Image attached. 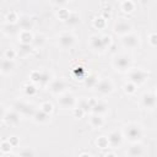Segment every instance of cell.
Wrapping results in <instances>:
<instances>
[{
  "instance_id": "cell-34",
  "label": "cell",
  "mask_w": 157,
  "mask_h": 157,
  "mask_svg": "<svg viewBox=\"0 0 157 157\" xmlns=\"http://www.w3.org/2000/svg\"><path fill=\"white\" fill-rule=\"evenodd\" d=\"M83 113H85V112H83L81 108H75V115H76V117L81 118V117L83 115Z\"/></svg>"
},
{
  "instance_id": "cell-21",
  "label": "cell",
  "mask_w": 157,
  "mask_h": 157,
  "mask_svg": "<svg viewBox=\"0 0 157 157\" xmlns=\"http://www.w3.org/2000/svg\"><path fill=\"white\" fill-rule=\"evenodd\" d=\"M90 123H91V125H92L93 128H99V126L103 124V119H102V117H101L99 114H94V115L91 118Z\"/></svg>"
},
{
  "instance_id": "cell-25",
  "label": "cell",
  "mask_w": 157,
  "mask_h": 157,
  "mask_svg": "<svg viewBox=\"0 0 157 157\" xmlns=\"http://www.w3.org/2000/svg\"><path fill=\"white\" fill-rule=\"evenodd\" d=\"M97 145H99L102 148L107 147V146L109 145V142H108V137H99V139L97 140Z\"/></svg>"
},
{
  "instance_id": "cell-2",
  "label": "cell",
  "mask_w": 157,
  "mask_h": 157,
  "mask_svg": "<svg viewBox=\"0 0 157 157\" xmlns=\"http://www.w3.org/2000/svg\"><path fill=\"white\" fill-rule=\"evenodd\" d=\"M125 135H126V137H128L129 140L136 141V140H139V139L141 137L142 131H141L140 126H137V125H129V126H126V129H125Z\"/></svg>"
},
{
  "instance_id": "cell-7",
  "label": "cell",
  "mask_w": 157,
  "mask_h": 157,
  "mask_svg": "<svg viewBox=\"0 0 157 157\" xmlns=\"http://www.w3.org/2000/svg\"><path fill=\"white\" fill-rule=\"evenodd\" d=\"M157 103V96L153 93H145L142 96V104L146 108H153Z\"/></svg>"
},
{
  "instance_id": "cell-9",
  "label": "cell",
  "mask_w": 157,
  "mask_h": 157,
  "mask_svg": "<svg viewBox=\"0 0 157 157\" xmlns=\"http://www.w3.org/2000/svg\"><path fill=\"white\" fill-rule=\"evenodd\" d=\"M16 107H17V110H18L20 113L25 114V115H34V113H36V110L33 109L32 105L26 104V103H22V102L17 103Z\"/></svg>"
},
{
  "instance_id": "cell-10",
  "label": "cell",
  "mask_w": 157,
  "mask_h": 157,
  "mask_svg": "<svg viewBox=\"0 0 157 157\" xmlns=\"http://www.w3.org/2000/svg\"><path fill=\"white\" fill-rule=\"evenodd\" d=\"M114 31H115L117 33H120V34H123V33H128V32L130 31V25H129L126 21L120 20V21H118V22L115 23V26H114Z\"/></svg>"
},
{
  "instance_id": "cell-3",
  "label": "cell",
  "mask_w": 157,
  "mask_h": 157,
  "mask_svg": "<svg viewBox=\"0 0 157 157\" xmlns=\"http://www.w3.org/2000/svg\"><path fill=\"white\" fill-rule=\"evenodd\" d=\"M114 66L117 67V70L120 71H125L130 67V58L128 55H119L114 59Z\"/></svg>"
},
{
  "instance_id": "cell-18",
  "label": "cell",
  "mask_w": 157,
  "mask_h": 157,
  "mask_svg": "<svg viewBox=\"0 0 157 157\" xmlns=\"http://www.w3.org/2000/svg\"><path fill=\"white\" fill-rule=\"evenodd\" d=\"M33 118H34V120L38 121V123H44V121H47V119H48V114L44 113L42 109H39V110H36Z\"/></svg>"
},
{
  "instance_id": "cell-5",
  "label": "cell",
  "mask_w": 157,
  "mask_h": 157,
  "mask_svg": "<svg viewBox=\"0 0 157 157\" xmlns=\"http://www.w3.org/2000/svg\"><path fill=\"white\" fill-rule=\"evenodd\" d=\"M59 104L63 107V108H72L75 105V97L71 94V93H64L63 96L59 97L58 99Z\"/></svg>"
},
{
  "instance_id": "cell-19",
  "label": "cell",
  "mask_w": 157,
  "mask_h": 157,
  "mask_svg": "<svg viewBox=\"0 0 157 157\" xmlns=\"http://www.w3.org/2000/svg\"><path fill=\"white\" fill-rule=\"evenodd\" d=\"M105 109H107V105L103 102H96V104L92 107V112L94 114H99V115H101V113H104Z\"/></svg>"
},
{
  "instance_id": "cell-35",
  "label": "cell",
  "mask_w": 157,
  "mask_h": 157,
  "mask_svg": "<svg viewBox=\"0 0 157 157\" xmlns=\"http://www.w3.org/2000/svg\"><path fill=\"white\" fill-rule=\"evenodd\" d=\"M150 39H151V43H152L153 45L157 44V34H152V36L150 37Z\"/></svg>"
},
{
  "instance_id": "cell-20",
  "label": "cell",
  "mask_w": 157,
  "mask_h": 157,
  "mask_svg": "<svg viewBox=\"0 0 157 157\" xmlns=\"http://www.w3.org/2000/svg\"><path fill=\"white\" fill-rule=\"evenodd\" d=\"M32 40H33V37L29 33V31H22L21 32V44H29Z\"/></svg>"
},
{
  "instance_id": "cell-1",
  "label": "cell",
  "mask_w": 157,
  "mask_h": 157,
  "mask_svg": "<svg viewBox=\"0 0 157 157\" xmlns=\"http://www.w3.org/2000/svg\"><path fill=\"white\" fill-rule=\"evenodd\" d=\"M110 43V37L104 36V37H98V36H93L91 38V45L92 48L97 49V50H103L107 45H109Z\"/></svg>"
},
{
  "instance_id": "cell-39",
  "label": "cell",
  "mask_w": 157,
  "mask_h": 157,
  "mask_svg": "<svg viewBox=\"0 0 157 157\" xmlns=\"http://www.w3.org/2000/svg\"><path fill=\"white\" fill-rule=\"evenodd\" d=\"M7 157H16V156H13V155H10V156H7Z\"/></svg>"
},
{
  "instance_id": "cell-30",
  "label": "cell",
  "mask_w": 157,
  "mask_h": 157,
  "mask_svg": "<svg viewBox=\"0 0 157 157\" xmlns=\"http://www.w3.org/2000/svg\"><path fill=\"white\" fill-rule=\"evenodd\" d=\"M49 77H50V76H49L47 72H42V76H40V81H39V82H40V83H47V82L49 81Z\"/></svg>"
},
{
  "instance_id": "cell-31",
  "label": "cell",
  "mask_w": 157,
  "mask_h": 157,
  "mask_svg": "<svg viewBox=\"0 0 157 157\" xmlns=\"http://www.w3.org/2000/svg\"><path fill=\"white\" fill-rule=\"evenodd\" d=\"M15 55H16V53L13 52V49H9V50H6V59L12 60V59L15 58Z\"/></svg>"
},
{
  "instance_id": "cell-14",
  "label": "cell",
  "mask_w": 157,
  "mask_h": 157,
  "mask_svg": "<svg viewBox=\"0 0 157 157\" xmlns=\"http://www.w3.org/2000/svg\"><path fill=\"white\" fill-rule=\"evenodd\" d=\"M65 88V82L63 80H54L50 85V91L53 93H61Z\"/></svg>"
},
{
  "instance_id": "cell-32",
  "label": "cell",
  "mask_w": 157,
  "mask_h": 157,
  "mask_svg": "<svg viewBox=\"0 0 157 157\" xmlns=\"http://www.w3.org/2000/svg\"><path fill=\"white\" fill-rule=\"evenodd\" d=\"M36 91H37V90H36V87H34V86H32V85L26 87V92H27V94H33V93H36Z\"/></svg>"
},
{
  "instance_id": "cell-12",
  "label": "cell",
  "mask_w": 157,
  "mask_h": 157,
  "mask_svg": "<svg viewBox=\"0 0 157 157\" xmlns=\"http://www.w3.org/2000/svg\"><path fill=\"white\" fill-rule=\"evenodd\" d=\"M144 150H142V146L139 145V144H134L132 146L129 147L128 150V156L129 157H140L142 155Z\"/></svg>"
},
{
  "instance_id": "cell-33",
  "label": "cell",
  "mask_w": 157,
  "mask_h": 157,
  "mask_svg": "<svg viewBox=\"0 0 157 157\" xmlns=\"http://www.w3.org/2000/svg\"><path fill=\"white\" fill-rule=\"evenodd\" d=\"M125 91H126V92H129V93L134 92V91H135V85H134V83H130V85H125Z\"/></svg>"
},
{
  "instance_id": "cell-4",
  "label": "cell",
  "mask_w": 157,
  "mask_h": 157,
  "mask_svg": "<svg viewBox=\"0 0 157 157\" xmlns=\"http://www.w3.org/2000/svg\"><path fill=\"white\" fill-rule=\"evenodd\" d=\"M146 76H147V74H146L145 71H142V70H132V71L129 74V78H130L131 83H134V85H140V83H142V82L145 81Z\"/></svg>"
},
{
  "instance_id": "cell-11",
  "label": "cell",
  "mask_w": 157,
  "mask_h": 157,
  "mask_svg": "<svg viewBox=\"0 0 157 157\" xmlns=\"http://www.w3.org/2000/svg\"><path fill=\"white\" fill-rule=\"evenodd\" d=\"M123 141V137H121V134L118 132V131H113L110 132V135L108 136V142L110 146H119Z\"/></svg>"
},
{
  "instance_id": "cell-38",
  "label": "cell",
  "mask_w": 157,
  "mask_h": 157,
  "mask_svg": "<svg viewBox=\"0 0 157 157\" xmlns=\"http://www.w3.org/2000/svg\"><path fill=\"white\" fill-rule=\"evenodd\" d=\"M80 157H90V155H86V153H83V155H81Z\"/></svg>"
},
{
  "instance_id": "cell-8",
  "label": "cell",
  "mask_w": 157,
  "mask_h": 157,
  "mask_svg": "<svg viewBox=\"0 0 157 157\" xmlns=\"http://www.w3.org/2000/svg\"><path fill=\"white\" fill-rule=\"evenodd\" d=\"M96 87H97L98 92H101L102 94H107V93H109V92L112 91V88H113L112 82H110L109 80H101V81L97 83Z\"/></svg>"
},
{
  "instance_id": "cell-13",
  "label": "cell",
  "mask_w": 157,
  "mask_h": 157,
  "mask_svg": "<svg viewBox=\"0 0 157 157\" xmlns=\"http://www.w3.org/2000/svg\"><path fill=\"white\" fill-rule=\"evenodd\" d=\"M123 43H124V45L128 47V48H135V47L137 45L139 40H137V37H136V36H134V34H128V36H125V37L123 38Z\"/></svg>"
},
{
  "instance_id": "cell-24",
  "label": "cell",
  "mask_w": 157,
  "mask_h": 157,
  "mask_svg": "<svg viewBox=\"0 0 157 157\" xmlns=\"http://www.w3.org/2000/svg\"><path fill=\"white\" fill-rule=\"evenodd\" d=\"M97 83H98V81H97V78H96L94 76H90V77H87V80H86V85L90 86V87L97 86Z\"/></svg>"
},
{
  "instance_id": "cell-22",
  "label": "cell",
  "mask_w": 157,
  "mask_h": 157,
  "mask_svg": "<svg viewBox=\"0 0 157 157\" xmlns=\"http://www.w3.org/2000/svg\"><path fill=\"white\" fill-rule=\"evenodd\" d=\"M67 25H70V26H74V25H77L78 22H80V17H78V15L77 13H75V12H72V13H70L69 15V17L66 18V21H65Z\"/></svg>"
},
{
  "instance_id": "cell-37",
  "label": "cell",
  "mask_w": 157,
  "mask_h": 157,
  "mask_svg": "<svg viewBox=\"0 0 157 157\" xmlns=\"http://www.w3.org/2000/svg\"><path fill=\"white\" fill-rule=\"evenodd\" d=\"M105 157H115V156H114V153H108Z\"/></svg>"
},
{
  "instance_id": "cell-16",
  "label": "cell",
  "mask_w": 157,
  "mask_h": 157,
  "mask_svg": "<svg viewBox=\"0 0 157 157\" xmlns=\"http://www.w3.org/2000/svg\"><path fill=\"white\" fill-rule=\"evenodd\" d=\"M12 69H13V61L10 60V59L4 58L2 61H1V71L4 74H6V72H10Z\"/></svg>"
},
{
  "instance_id": "cell-17",
  "label": "cell",
  "mask_w": 157,
  "mask_h": 157,
  "mask_svg": "<svg viewBox=\"0 0 157 157\" xmlns=\"http://www.w3.org/2000/svg\"><path fill=\"white\" fill-rule=\"evenodd\" d=\"M32 26V21L28 17H21L18 21V28H21L22 31H28Z\"/></svg>"
},
{
  "instance_id": "cell-15",
  "label": "cell",
  "mask_w": 157,
  "mask_h": 157,
  "mask_svg": "<svg viewBox=\"0 0 157 157\" xmlns=\"http://www.w3.org/2000/svg\"><path fill=\"white\" fill-rule=\"evenodd\" d=\"M4 120L7 121L9 124H17L20 121V115L17 112H9L7 114L4 115Z\"/></svg>"
},
{
  "instance_id": "cell-27",
  "label": "cell",
  "mask_w": 157,
  "mask_h": 157,
  "mask_svg": "<svg viewBox=\"0 0 157 157\" xmlns=\"http://www.w3.org/2000/svg\"><path fill=\"white\" fill-rule=\"evenodd\" d=\"M40 109L44 112V113H47V114H49L52 110H53V105L50 104V103H44L42 107H40Z\"/></svg>"
},
{
  "instance_id": "cell-36",
  "label": "cell",
  "mask_w": 157,
  "mask_h": 157,
  "mask_svg": "<svg viewBox=\"0 0 157 157\" xmlns=\"http://www.w3.org/2000/svg\"><path fill=\"white\" fill-rule=\"evenodd\" d=\"M103 23H104V20L103 18H97L96 20V26H98V25L99 26H103Z\"/></svg>"
},
{
  "instance_id": "cell-6",
  "label": "cell",
  "mask_w": 157,
  "mask_h": 157,
  "mask_svg": "<svg viewBox=\"0 0 157 157\" xmlns=\"http://www.w3.org/2000/svg\"><path fill=\"white\" fill-rule=\"evenodd\" d=\"M74 42L75 38L69 33H64L59 37V44L61 48H71L74 45Z\"/></svg>"
},
{
  "instance_id": "cell-29",
  "label": "cell",
  "mask_w": 157,
  "mask_h": 157,
  "mask_svg": "<svg viewBox=\"0 0 157 157\" xmlns=\"http://www.w3.org/2000/svg\"><path fill=\"white\" fill-rule=\"evenodd\" d=\"M1 150H2V152H9L10 151V148H11V144L9 142V141H4L2 142V145H1Z\"/></svg>"
},
{
  "instance_id": "cell-26",
  "label": "cell",
  "mask_w": 157,
  "mask_h": 157,
  "mask_svg": "<svg viewBox=\"0 0 157 157\" xmlns=\"http://www.w3.org/2000/svg\"><path fill=\"white\" fill-rule=\"evenodd\" d=\"M121 5H123L124 11H128V12H129V11H131V10H132V7H134V4H132L131 1H124Z\"/></svg>"
},
{
  "instance_id": "cell-23",
  "label": "cell",
  "mask_w": 157,
  "mask_h": 157,
  "mask_svg": "<svg viewBox=\"0 0 157 157\" xmlns=\"http://www.w3.org/2000/svg\"><path fill=\"white\" fill-rule=\"evenodd\" d=\"M20 157H34V152H33L32 148L27 147V148L21 150V152H20Z\"/></svg>"
},
{
  "instance_id": "cell-28",
  "label": "cell",
  "mask_w": 157,
  "mask_h": 157,
  "mask_svg": "<svg viewBox=\"0 0 157 157\" xmlns=\"http://www.w3.org/2000/svg\"><path fill=\"white\" fill-rule=\"evenodd\" d=\"M40 76H42V72H39V71H33V72L31 74V78H32L33 81H37V82L40 81Z\"/></svg>"
}]
</instances>
